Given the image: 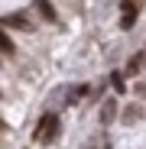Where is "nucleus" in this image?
<instances>
[{
	"instance_id": "3",
	"label": "nucleus",
	"mask_w": 146,
	"mask_h": 149,
	"mask_svg": "<svg viewBox=\"0 0 146 149\" xmlns=\"http://www.w3.org/2000/svg\"><path fill=\"white\" fill-rule=\"evenodd\" d=\"M36 7H39V13H42V19H49V23L55 19V10H52V3H49V0H36Z\"/></svg>"
},
{
	"instance_id": "2",
	"label": "nucleus",
	"mask_w": 146,
	"mask_h": 149,
	"mask_svg": "<svg viewBox=\"0 0 146 149\" xmlns=\"http://www.w3.org/2000/svg\"><path fill=\"white\" fill-rule=\"evenodd\" d=\"M29 26V19L23 16V13H10V16H3V29H26Z\"/></svg>"
},
{
	"instance_id": "4",
	"label": "nucleus",
	"mask_w": 146,
	"mask_h": 149,
	"mask_svg": "<svg viewBox=\"0 0 146 149\" xmlns=\"http://www.w3.org/2000/svg\"><path fill=\"white\" fill-rule=\"evenodd\" d=\"M114 117H117V104H114V101H107V104H104V113H101V120H104V123H110Z\"/></svg>"
},
{
	"instance_id": "6",
	"label": "nucleus",
	"mask_w": 146,
	"mask_h": 149,
	"mask_svg": "<svg viewBox=\"0 0 146 149\" xmlns=\"http://www.w3.org/2000/svg\"><path fill=\"white\" fill-rule=\"evenodd\" d=\"M140 58H143V55H136V58H130V65H127V71H130V74H136V71L143 68V62H140Z\"/></svg>"
},
{
	"instance_id": "1",
	"label": "nucleus",
	"mask_w": 146,
	"mask_h": 149,
	"mask_svg": "<svg viewBox=\"0 0 146 149\" xmlns=\"http://www.w3.org/2000/svg\"><path fill=\"white\" fill-rule=\"evenodd\" d=\"M42 143H52L55 136H59V117H45L42 120V127H39V133H36Z\"/></svg>"
},
{
	"instance_id": "7",
	"label": "nucleus",
	"mask_w": 146,
	"mask_h": 149,
	"mask_svg": "<svg viewBox=\"0 0 146 149\" xmlns=\"http://www.w3.org/2000/svg\"><path fill=\"white\" fill-rule=\"evenodd\" d=\"M110 81H114V91H124V88H127L124 81H120V74H114V78H110Z\"/></svg>"
},
{
	"instance_id": "5",
	"label": "nucleus",
	"mask_w": 146,
	"mask_h": 149,
	"mask_svg": "<svg viewBox=\"0 0 146 149\" xmlns=\"http://www.w3.org/2000/svg\"><path fill=\"white\" fill-rule=\"evenodd\" d=\"M0 52H3V55H10V52H13V42L7 39V33L0 36Z\"/></svg>"
}]
</instances>
